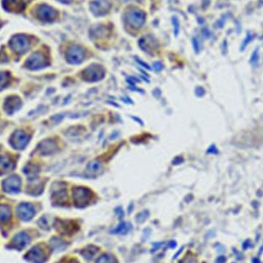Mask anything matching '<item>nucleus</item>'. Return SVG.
<instances>
[{
  "instance_id": "nucleus-1",
  "label": "nucleus",
  "mask_w": 263,
  "mask_h": 263,
  "mask_svg": "<svg viewBox=\"0 0 263 263\" xmlns=\"http://www.w3.org/2000/svg\"><path fill=\"white\" fill-rule=\"evenodd\" d=\"M105 77V70L100 65L92 64L83 72V78L85 81L95 83Z\"/></svg>"
},
{
  "instance_id": "nucleus-2",
  "label": "nucleus",
  "mask_w": 263,
  "mask_h": 263,
  "mask_svg": "<svg viewBox=\"0 0 263 263\" xmlns=\"http://www.w3.org/2000/svg\"><path fill=\"white\" fill-rule=\"evenodd\" d=\"M11 49L17 54H23L30 47V39L23 35L13 36L9 42Z\"/></svg>"
},
{
  "instance_id": "nucleus-3",
  "label": "nucleus",
  "mask_w": 263,
  "mask_h": 263,
  "mask_svg": "<svg viewBox=\"0 0 263 263\" xmlns=\"http://www.w3.org/2000/svg\"><path fill=\"white\" fill-rule=\"evenodd\" d=\"M73 194L76 205L80 207L87 205L92 196V192L86 187L80 186L73 188Z\"/></svg>"
},
{
  "instance_id": "nucleus-4",
  "label": "nucleus",
  "mask_w": 263,
  "mask_h": 263,
  "mask_svg": "<svg viewBox=\"0 0 263 263\" xmlns=\"http://www.w3.org/2000/svg\"><path fill=\"white\" fill-rule=\"evenodd\" d=\"M126 22L133 29H139L145 22V14L142 11L133 9L126 14Z\"/></svg>"
},
{
  "instance_id": "nucleus-5",
  "label": "nucleus",
  "mask_w": 263,
  "mask_h": 263,
  "mask_svg": "<svg viewBox=\"0 0 263 263\" xmlns=\"http://www.w3.org/2000/svg\"><path fill=\"white\" fill-rule=\"evenodd\" d=\"M48 65L47 60L45 57L43 53H33L32 56L28 59L26 63V67L29 70H37L39 69H43Z\"/></svg>"
},
{
  "instance_id": "nucleus-6",
  "label": "nucleus",
  "mask_w": 263,
  "mask_h": 263,
  "mask_svg": "<svg viewBox=\"0 0 263 263\" xmlns=\"http://www.w3.org/2000/svg\"><path fill=\"white\" fill-rule=\"evenodd\" d=\"M36 16L43 22H52L57 17V12L49 5H40L36 9Z\"/></svg>"
},
{
  "instance_id": "nucleus-7",
  "label": "nucleus",
  "mask_w": 263,
  "mask_h": 263,
  "mask_svg": "<svg viewBox=\"0 0 263 263\" xmlns=\"http://www.w3.org/2000/svg\"><path fill=\"white\" fill-rule=\"evenodd\" d=\"M85 58L84 49L78 46H73L67 50V60L71 64H80Z\"/></svg>"
},
{
  "instance_id": "nucleus-8",
  "label": "nucleus",
  "mask_w": 263,
  "mask_h": 263,
  "mask_svg": "<svg viewBox=\"0 0 263 263\" xmlns=\"http://www.w3.org/2000/svg\"><path fill=\"white\" fill-rule=\"evenodd\" d=\"M29 141V136L22 131L15 132L10 139L11 146L15 150H23L27 146Z\"/></svg>"
},
{
  "instance_id": "nucleus-9",
  "label": "nucleus",
  "mask_w": 263,
  "mask_h": 263,
  "mask_svg": "<svg viewBox=\"0 0 263 263\" xmlns=\"http://www.w3.org/2000/svg\"><path fill=\"white\" fill-rule=\"evenodd\" d=\"M26 260L31 263H44L46 260V252L43 247L37 246H35L25 257Z\"/></svg>"
},
{
  "instance_id": "nucleus-10",
  "label": "nucleus",
  "mask_w": 263,
  "mask_h": 263,
  "mask_svg": "<svg viewBox=\"0 0 263 263\" xmlns=\"http://www.w3.org/2000/svg\"><path fill=\"white\" fill-rule=\"evenodd\" d=\"M21 179L17 175H12L4 180L3 190L8 193H17L20 190Z\"/></svg>"
},
{
  "instance_id": "nucleus-11",
  "label": "nucleus",
  "mask_w": 263,
  "mask_h": 263,
  "mask_svg": "<svg viewBox=\"0 0 263 263\" xmlns=\"http://www.w3.org/2000/svg\"><path fill=\"white\" fill-rule=\"evenodd\" d=\"M111 5L106 0H95L91 3V10L95 15H103L110 9Z\"/></svg>"
},
{
  "instance_id": "nucleus-12",
  "label": "nucleus",
  "mask_w": 263,
  "mask_h": 263,
  "mask_svg": "<svg viewBox=\"0 0 263 263\" xmlns=\"http://www.w3.org/2000/svg\"><path fill=\"white\" fill-rule=\"evenodd\" d=\"M17 214L22 220H30L35 215L34 207L29 203L20 204L17 208Z\"/></svg>"
},
{
  "instance_id": "nucleus-13",
  "label": "nucleus",
  "mask_w": 263,
  "mask_h": 263,
  "mask_svg": "<svg viewBox=\"0 0 263 263\" xmlns=\"http://www.w3.org/2000/svg\"><path fill=\"white\" fill-rule=\"evenodd\" d=\"M28 0H3L5 10L9 12H20L25 8Z\"/></svg>"
},
{
  "instance_id": "nucleus-14",
  "label": "nucleus",
  "mask_w": 263,
  "mask_h": 263,
  "mask_svg": "<svg viewBox=\"0 0 263 263\" xmlns=\"http://www.w3.org/2000/svg\"><path fill=\"white\" fill-rule=\"evenodd\" d=\"M30 242V238L26 233H21L14 237L12 242V248L21 250L26 247V245Z\"/></svg>"
},
{
  "instance_id": "nucleus-15",
  "label": "nucleus",
  "mask_w": 263,
  "mask_h": 263,
  "mask_svg": "<svg viewBox=\"0 0 263 263\" xmlns=\"http://www.w3.org/2000/svg\"><path fill=\"white\" fill-rule=\"evenodd\" d=\"M21 101L19 98L17 96H11L7 98L5 101V111L8 114L13 113L15 111L20 108L21 106Z\"/></svg>"
},
{
  "instance_id": "nucleus-16",
  "label": "nucleus",
  "mask_w": 263,
  "mask_h": 263,
  "mask_svg": "<svg viewBox=\"0 0 263 263\" xmlns=\"http://www.w3.org/2000/svg\"><path fill=\"white\" fill-rule=\"evenodd\" d=\"M14 163L6 156H0V175L9 173L13 170Z\"/></svg>"
},
{
  "instance_id": "nucleus-17",
  "label": "nucleus",
  "mask_w": 263,
  "mask_h": 263,
  "mask_svg": "<svg viewBox=\"0 0 263 263\" xmlns=\"http://www.w3.org/2000/svg\"><path fill=\"white\" fill-rule=\"evenodd\" d=\"M57 150V146L53 140H46L40 145V151L42 154L50 155Z\"/></svg>"
},
{
  "instance_id": "nucleus-18",
  "label": "nucleus",
  "mask_w": 263,
  "mask_h": 263,
  "mask_svg": "<svg viewBox=\"0 0 263 263\" xmlns=\"http://www.w3.org/2000/svg\"><path fill=\"white\" fill-rule=\"evenodd\" d=\"M11 216V209L8 205H0V224L9 220Z\"/></svg>"
},
{
  "instance_id": "nucleus-19",
  "label": "nucleus",
  "mask_w": 263,
  "mask_h": 263,
  "mask_svg": "<svg viewBox=\"0 0 263 263\" xmlns=\"http://www.w3.org/2000/svg\"><path fill=\"white\" fill-rule=\"evenodd\" d=\"M102 168V163H101L100 161H98V160H93V161L90 162L88 166H87V170H88V171H89L90 173H93V174L100 172Z\"/></svg>"
},
{
  "instance_id": "nucleus-20",
  "label": "nucleus",
  "mask_w": 263,
  "mask_h": 263,
  "mask_svg": "<svg viewBox=\"0 0 263 263\" xmlns=\"http://www.w3.org/2000/svg\"><path fill=\"white\" fill-rule=\"evenodd\" d=\"M24 173L26 174L27 176H29L31 179L32 178H36V174H38V170L36 169V167H33V166L29 165L28 167H26V168L24 169Z\"/></svg>"
},
{
  "instance_id": "nucleus-21",
  "label": "nucleus",
  "mask_w": 263,
  "mask_h": 263,
  "mask_svg": "<svg viewBox=\"0 0 263 263\" xmlns=\"http://www.w3.org/2000/svg\"><path fill=\"white\" fill-rule=\"evenodd\" d=\"M9 76L5 72H0V89L5 88L9 84Z\"/></svg>"
},
{
  "instance_id": "nucleus-22",
  "label": "nucleus",
  "mask_w": 263,
  "mask_h": 263,
  "mask_svg": "<svg viewBox=\"0 0 263 263\" xmlns=\"http://www.w3.org/2000/svg\"><path fill=\"white\" fill-rule=\"evenodd\" d=\"M98 263H116L115 259L109 255H104L98 260Z\"/></svg>"
},
{
  "instance_id": "nucleus-23",
  "label": "nucleus",
  "mask_w": 263,
  "mask_h": 263,
  "mask_svg": "<svg viewBox=\"0 0 263 263\" xmlns=\"http://www.w3.org/2000/svg\"><path fill=\"white\" fill-rule=\"evenodd\" d=\"M259 60V55L258 53H257V51L255 52L253 54V56H252L251 58V63H257V61H258Z\"/></svg>"
},
{
  "instance_id": "nucleus-24",
  "label": "nucleus",
  "mask_w": 263,
  "mask_h": 263,
  "mask_svg": "<svg viewBox=\"0 0 263 263\" xmlns=\"http://www.w3.org/2000/svg\"><path fill=\"white\" fill-rule=\"evenodd\" d=\"M195 92H196L197 95H199V96H202L205 94V91L202 88H197Z\"/></svg>"
},
{
  "instance_id": "nucleus-25",
  "label": "nucleus",
  "mask_w": 263,
  "mask_h": 263,
  "mask_svg": "<svg viewBox=\"0 0 263 263\" xmlns=\"http://www.w3.org/2000/svg\"><path fill=\"white\" fill-rule=\"evenodd\" d=\"M208 153H213V154H216V153H218V150L217 149H216V146H211L210 148H209V151H208Z\"/></svg>"
},
{
  "instance_id": "nucleus-26",
  "label": "nucleus",
  "mask_w": 263,
  "mask_h": 263,
  "mask_svg": "<svg viewBox=\"0 0 263 263\" xmlns=\"http://www.w3.org/2000/svg\"><path fill=\"white\" fill-rule=\"evenodd\" d=\"M155 70H157V71H160V70L163 69V65L160 63H156L154 64Z\"/></svg>"
},
{
  "instance_id": "nucleus-27",
  "label": "nucleus",
  "mask_w": 263,
  "mask_h": 263,
  "mask_svg": "<svg viewBox=\"0 0 263 263\" xmlns=\"http://www.w3.org/2000/svg\"><path fill=\"white\" fill-rule=\"evenodd\" d=\"M60 2H63V3L65 4H69L70 3V2L73 1V0H59Z\"/></svg>"
}]
</instances>
